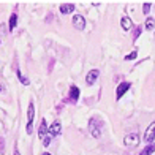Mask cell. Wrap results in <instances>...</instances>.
<instances>
[{
	"mask_svg": "<svg viewBox=\"0 0 155 155\" xmlns=\"http://www.w3.org/2000/svg\"><path fill=\"white\" fill-rule=\"evenodd\" d=\"M89 133L94 138H100L103 135V124L98 117H90L89 120Z\"/></svg>",
	"mask_w": 155,
	"mask_h": 155,
	"instance_id": "cell-1",
	"label": "cell"
},
{
	"mask_svg": "<svg viewBox=\"0 0 155 155\" xmlns=\"http://www.w3.org/2000/svg\"><path fill=\"white\" fill-rule=\"evenodd\" d=\"M74 11V5L73 3H62L60 5V13L62 15H70Z\"/></svg>",
	"mask_w": 155,
	"mask_h": 155,
	"instance_id": "cell-12",
	"label": "cell"
},
{
	"mask_svg": "<svg viewBox=\"0 0 155 155\" xmlns=\"http://www.w3.org/2000/svg\"><path fill=\"white\" fill-rule=\"evenodd\" d=\"M51 139H52V138H51V135H49V133H48V136H46V138H45L43 141H41V143H43V146H45V147H48L49 144H51Z\"/></svg>",
	"mask_w": 155,
	"mask_h": 155,
	"instance_id": "cell-18",
	"label": "cell"
},
{
	"mask_svg": "<svg viewBox=\"0 0 155 155\" xmlns=\"http://www.w3.org/2000/svg\"><path fill=\"white\" fill-rule=\"evenodd\" d=\"M16 74H18V79H19L21 82H22L24 86H29V79H27V78H25L22 73H21V70H18V71H16Z\"/></svg>",
	"mask_w": 155,
	"mask_h": 155,
	"instance_id": "cell-15",
	"label": "cell"
},
{
	"mask_svg": "<svg viewBox=\"0 0 155 155\" xmlns=\"http://www.w3.org/2000/svg\"><path fill=\"white\" fill-rule=\"evenodd\" d=\"M43 155H51V153H49V152H45V153H43Z\"/></svg>",
	"mask_w": 155,
	"mask_h": 155,
	"instance_id": "cell-24",
	"label": "cell"
},
{
	"mask_svg": "<svg viewBox=\"0 0 155 155\" xmlns=\"http://www.w3.org/2000/svg\"><path fill=\"white\" fill-rule=\"evenodd\" d=\"M136 57H138V51H133L128 55H125V60H133V59H136Z\"/></svg>",
	"mask_w": 155,
	"mask_h": 155,
	"instance_id": "cell-17",
	"label": "cell"
},
{
	"mask_svg": "<svg viewBox=\"0 0 155 155\" xmlns=\"http://www.w3.org/2000/svg\"><path fill=\"white\" fill-rule=\"evenodd\" d=\"M16 24H18V15H16V13H13V15L10 16V24H8L10 30H15Z\"/></svg>",
	"mask_w": 155,
	"mask_h": 155,
	"instance_id": "cell-14",
	"label": "cell"
},
{
	"mask_svg": "<svg viewBox=\"0 0 155 155\" xmlns=\"http://www.w3.org/2000/svg\"><path fill=\"white\" fill-rule=\"evenodd\" d=\"M60 133H62V124L59 120H55V122H52L51 125H49V135H51V138L59 136Z\"/></svg>",
	"mask_w": 155,
	"mask_h": 155,
	"instance_id": "cell-8",
	"label": "cell"
},
{
	"mask_svg": "<svg viewBox=\"0 0 155 155\" xmlns=\"http://www.w3.org/2000/svg\"><path fill=\"white\" fill-rule=\"evenodd\" d=\"M3 90H5V87L2 86V84H0V92H3Z\"/></svg>",
	"mask_w": 155,
	"mask_h": 155,
	"instance_id": "cell-22",
	"label": "cell"
},
{
	"mask_svg": "<svg viewBox=\"0 0 155 155\" xmlns=\"http://www.w3.org/2000/svg\"><path fill=\"white\" fill-rule=\"evenodd\" d=\"M71 22L74 25V29H78V30H84V29H86V19H84L82 15H74Z\"/></svg>",
	"mask_w": 155,
	"mask_h": 155,
	"instance_id": "cell-6",
	"label": "cell"
},
{
	"mask_svg": "<svg viewBox=\"0 0 155 155\" xmlns=\"http://www.w3.org/2000/svg\"><path fill=\"white\" fill-rule=\"evenodd\" d=\"M33 117H35V104L30 103L29 109H27V128H25L29 135H32L33 131Z\"/></svg>",
	"mask_w": 155,
	"mask_h": 155,
	"instance_id": "cell-2",
	"label": "cell"
},
{
	"mask_svg": "<svg viewBox=\"0 0 155 155\" xmlns=\"http://www.w3.org/2000/svg\"><path fill=\"white\" fill-rule=\"evenodd\" d=\"M143 11H144V15H149V11H150V3L149 2H146L143 5Z\"/></svg>",
	"mask_w": 155,
	"mask_h": 155,
	"instance_id": "cell-19",
	"label": "cell"
},
{
	"mask_svg": "<svg viewBox=\"0 0 155 155\" xmlns=\"http://www.w3.org/2000/svg\"><path fill=\"white\" fill-rule=\"evenodd\" d=\"M130 86H131L130 82H120V84L117 86V90H116V100H117V101L120 100V98L130 90Z\"/></svg>",
	"mask_w": 155,
	"mask_h": 155,
	"instance_id": "cell-4",
	"label": "cell"
},
{
	"mask_svg": "<svg viewBox=\"0 0 155 155\" xmlns=\"http://www.w3.org/2000/svg\"><path fill=\"white\" fill-rule=\"evenodd\" d=\"M120 27L125 30V32H128L131 27H133V22H131V19L128 18V16H124L122 19H120Z\"/></svg>",
	"mask_w": 155,
	"mask_h": 155,
	"instance_id": "cell-11",
	"label": "cell"
},
{
	"mask_svg": "<svg viewBox=\"0 0 155 155\" xmlns=\"http://www.w3.org/2000/svg\"><path fill=\"white\" fill-rule=\"evenodd\" d=\"M139 33H141V27H136L135 29V37H139Z\"/></svg>",
	"mask_w": 155,
	"mask_h": 155,
	"instance_id": "cell-20",
	"label": "cell"
},
{
	"mask_svg": "<svg viewBox=\"0 0 155 155\" xmlns=\"http://www.w3.org/2000/svg\"><path fill=\"white\" fill-rule=\"evenodd\" d=\"M98 76H100V71H98L97 68L90 70V71L87 73V76H86V84H87V86H94L95 81L98 79Z\"/></svg>",
	"mask_w": 155,
	"mask_h": 155,
	"instance_id": "cell-7",
	"label": "cell"
},
{
	"mask_svg": "<svg viewBox=\"0 0 155 155\" xmlns=\"http://www.w3.org/2000/svg\"><path fill=\"white\" fill-rule=\"evenodd\" d=\"M15 155H21V152H19L18 149H16V150H15Z\"/></svg>",
	"mask_w": 155,
	"mask_h": 155,
	"instance_id": "cell-23",
	"label": "cell"
},
{
	"mask_svg": "<svg viewBox=\"0 0 155 155\" xmlns=\"http://www.w3.org/2000/svg\"><path fill=\"white\" fill-rule=\"evenodd\" d=\"M0 150L3 152V139H0Z\"/></svg>",
	"mask_w": 155,
	"mask_h": 155,
	"instance_id": "cell-21",
	"label": "cell"
},
{
	"mask_svg": "<svg viewBox=\"0 0 155 155\" xmlns=\"http://www.w3.org/2000/svg\"><path fill=\"white\" fill-rule=\"evenodd\" d=\"M144 141L149 143V144H152L155 141V122H152L149 127H147V130L144 133Z\"/></svg>",
	"mask_w": 155,
	"mask_h": 155,
	"instance_id": "cell-5",
	"label": "cell"
},
{
	"mask_svg": "<svg viewBox=\"0 0 155 155\" xmlns=\"http://www.w3.org/2000/svg\"><path fill=\"white\" fill-rule=\"evenodd\" d=\"M49 133V127H48V122L46 119H41V124H40V128H38V138L43 141Z\"/></svg>",
	"mask_w": 155,
	"mask_h": 155,
	"instance_id": "cell-9",
	"label": "cell"
},
{
	"mask_svg": "<svg viewBox=\"0 0 155 155\" xmlns=\"http://www.w3.org/2000/svg\"><path fill=\"white\" fill-rule=\"evenodd\" d=\"M139 141H141L139 133H128V135L124 138V144L128 146V147H138Z\"/></svg>",
	"mask_w": 155,
	"mask_h": 155,
	"instance_id": "cell-3",
	"label": "cell"
},
{
	"mask_svg": "<svg viewBox=\"0 0 155 155\" xmlns=\"http://www.w3.org/2000/svg\"><path fill=\"white\" fill-rule=\"evenodd\" d=\"M153 27H155V19L153 18H147L146 19V29L147 30H152Z\"/></svg>",
	"mask_w": 155,
	"mask_h": 155,
	"instance_id": "cell-16",
	"label": "cell"
},
{
	"mask_svg": "<svg viewBox=\"0 0 155 155\" xmlns=\"http://www.w3.org/2000/svg\"><path fill=\"white\" fill-rule=\"evenodd\" d=\"M155 152V144L152 143V144H149V146H146L143 150L139 152V155H152Z\"/></svg>",
	"mask_w": 155,
	"mask_h": 155,
	"instance_id": "cell-13",
	"label": "cell"
},
{
	"mask_svg": "<svg viewBox=\"0 0 155 155\" xmlns=\"http://www.w3.org/2000/svg\"><path fill=\"white\" fill-rule=\"evenodd\" d=\"M79 87H76V86H71L70 87V101L71 103H76L78 100H79Z\"/></svg>",
	"mask_w": 155,
	"mask_h": 155,
	"instance_id": "cell-10",
	"label": "cell"
}]
</instances>
